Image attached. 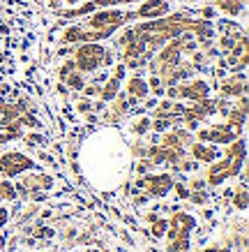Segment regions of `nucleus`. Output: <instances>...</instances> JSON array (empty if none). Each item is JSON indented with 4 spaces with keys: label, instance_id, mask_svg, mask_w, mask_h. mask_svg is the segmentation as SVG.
Listing matches in <instances>:
<instances>
[{
    "label": "nucleus",
    "instance_id": "dca6fc26",
    "mask_svg": "<svg viewBox=\"0 0 249 252\" xmlns=\"http://www.w3.org/2000/svg\"><path fill=\"white\" fill-rule=\"evenodd\" d=\"M189 197H192V201H194V204H203V201H205V192H196V194H189Z\"/></svg>",
    "mask_w": 249,
    "mask_h": 252
},
{
    "label": "nucleus",
    "instance_id": "f8f14e48",
    "mask_svg": "<svg viewBox=\"0 0 249 252\" xmlns=\"http://www.w3.org/2000/svg\"><path fill=\"white\" fill-rule=\"evenodd\" d=\"M148 127H150V121L143 116V118H138V121L132 125V132H136V134H145V132H148Z\"/></svg>",
    "mask_w": 249,
    "mask_h": 252
},
{
    "label": "nucleus",
    "instance_id": "6e6552de",
    "mask_svg": "<svg viewBox=\"0 0 249 252\" xmlns=\"http://www.w3.org/2000/svg\"><path fill=\"white\" fill-rule=\"evenodd\" d=\"M120 79H122V67L115 72V77L111 79V84H106V88L102 91V97H104V99H113L115 97V91H118V86H120Z\"/></svg>",
    "mask_w": 249,
    "mask_h": 252
},
{
    "label": "nucleus",
    "instance_id": "6ab92c4d",
    "mask_svg": "<svg viewBox=\"0 0 249 252\" xmlns=\"http://www.w3.org/2000/svg\"><path fill=\"white\" fill-rule=\"evenodd\" d=\"M166 127H168V121H157V123H155V130H157V132L166 130Z\"/></svg>",
    "mask_w": 249,
    "mask_h": 252
},
{
    "label": "nucleus",
    "instance_id": "ddd939ff",
    "mask_svg": "<svg viewBox=\"0 0 249 252\" xmlns=\"http://www.w3.org/2000/svg\"><path fill=\"white\" fill-rule=\"evenodd\" d=\"M168 229V220H155V227H152V234L155 236H164V231Z\"/></svg>",
    "mask_w": 249,
    "mask_h": 252
},
{
    "label": "nucleus",
    "instance_id": "9b49d317",
    "mask_svg": "<svg viewBox=\"0 0 249 252\" xmlns=\"http://www.w3.org/2000/svg\"><path fill=\"white\" fill-rule=\"evenodd\" d=\"M242 2H245V0H242ZM242 2H238V0H224V2H219V7L231 12V14H238L242 9Z\"/></svg>",
    "mask_w": 249,
    "mask_h": 252
},
{
    "label": "nucleus",
    "instance_id": "7ed1b4c3",
    "mask_svg": "<svg viewBox=\"0 0 249 252\" xmlns=\"http://www.w3.org/2000/svg\"><path fill=\"white\" fill-rule=\"evenodd\" d=\"M138 188H145L148 192H152V194H157V197H162V194H166V192L171 190V176H148L145 181H138Z\"/></svg>",
    "mask_w": 249,
    "mask_h": 252
},
{
    "label": "nucleus",
    "instance_id": "f3484780",
    "mask_svg": "<svg viewBox=\"0 0 249 252\" xmlns=\"http://www.w3.org/2000/svg\"><path fill=\"white\" fill-rule=\"evenodd\" d=\"M7 218H9L7 208H5V206H0V227H2V224H5V222H7Z\"/></svg>",
    "mask_w": 249,
    "mask_h": 252
},
{
    "label": "nucleus",
    "instance_id": "20e7f679",
    "mask_svg": "<svg viewBox=\"0 0 249 252\" xmlns=\"http://www.w3.org/2000/svg\"><path fill=\"white\" fill-rule=\"evenodd\" d=\"M180 91V97H192V99H205L208 97V84L205 81H201V79H196V81H192L189 86H182V88H178Z\"/></svg>",
    "mask_w": 249,
    "mask_h": 252
},
{
    "label": "nucleus",
    "instance_id": "2eb2a0df",
    "mask_svg": "<svg viewBox=\"0 0 249 252\" xmlns=\"http://www.w3.org/2000/svg\"><path fill=\"white\" fill-rule=\"evenodd\" d=\"M238 201H240V206H238V208H242V211H245V208H247V190H245V188L240 190V197L235 194V204H238Z\"/></svg>",
    "mask_w": 249,
    "mask_h": 252
},
{
    "label": "nucleus",
    "instance_id": "423d86ee",
    "mask_svg": "<svg viewBox=\"0 0 249 252\" xmlns=\"http://www.w3.org/2000/svg\"><path fill=\"white\" fill-rule=\"evenodd\" d=\"M192 155L201 162H212L217 158V151H215V146H201V144H194L192 146Z\"/></svg>",
    "mask_w": 249,
    "mask_h": 252
},
{
    "label": "nucleus",
    "instance_id": "f03ea898",
    "mask_svg": "<svg viewBox=\"0 0 249 252\" xmlns=\"http://www.w3.org/2000/svg\"><path fill=\"white\" fill-rule=\"evenodd\" d=\"M99 56H104V51H102V46H83V49H79V54H76V63H79V67L85 69V72H90V69H95L99 65Z\"/></svg>",
    "mask_w": 249,
    "mask_h": 252
},
{
    "label": "nucleus",
    "instance_id": "39448f33",
    "mask_svg": "<svg viewBox=\"0 0 249 252\" xmlns=\"http://www.w3.org/2000/svg\"><path fill=\"white\" fill-rule=\"evenodd\" d=\"M166 9H168V5H166V2H162V0H150V2L141 5V9H138V16H148V19H152V16L166 14Z\"/></svg>",
    "mask_w": 249,
    "mask_h": 252
},
{
    "label": "nucleus",
    "instance_id": "a211bd4d",
    "mask_svg": "<svg viewBox=\"0 0 249 252\" xmlns=\"http://www.w3.org/2000/svg\"><path fill=\"white\" fill-rule=\"evenodd\" d=\"M178 197H182V199H187V197H189V190L185 188V185H178Z\"/></svg>",
    "mask_w": 249,
    "mask_h": 252
},
{
    "label": "nucleus",
    "instance_id": "9d476101",
    "mask_svg": "<svg viewBox=\"0 0 249 252\" xmlns=\"http://www.w3.org/2000/svg\"><path fill=\"white\" fill-rule=\"evenodd\" d=\"M238 91H240L238 77H233L231 81H224V84H221V93H224V95H238Z\"/></svg>",
    "mask_w": 249,
    "mask_h": 252
},
{
    "label": "nucleus",
    "instance_id": "f257e3e1",
    "mask_svg": "<svg viewBox=\"0 0 249 252\" xmlns=\"http://www.w3.org/2000/svg\"><path fill=\"white\" fill-rule=\"evenodd\" d=\"M32 167V160H28L21 153H5L0 158V176H16Z\"/></svg>",
    "mask_w": 249,
    "mask_h": 252
},
{
    "label": "nucleus",
    "instance_id": "4468645a",
    "mask_svg": "<svg viewBox=\"0 0 249 252\" xmlns=\"http://www.w3.org/2000/svg\"><path fill=\"white\" fill-rule=\"evenodd\" d=\"M67 84L74 88V91H83L85 86H83V77L81 74H72V77H67Z\"/></svg>",
    "mask_w": 249,
    "mask_h": 252
},
{
    "label": "nucleus",
    "instance_id": "aec40b11",
    "mask_svg": "<svg viewBox=\"0 0 249 252\" xmlns=\"http://www.w3.org/2000/svg\"><path fill=\"white\" fill-rule=\"evenodd\" d=\"M168 97H180V91H178V88H168Z\"/></svg>",
    "mask_w": 249,
    "mask_h": 252
},
{
    "label": "nucleus",
    "instance_id": "1a4fd4ad",
    "mask_svg": "<svg viewBox=\"0 0 249 252\" xmlns=\"http://www.w3.org/2000/svg\"><path fill=\"white\" fill-rule=\"evenodd\" d=\"M26 183L30 185L32 190H35V188H39V190H49V188H53L51 176H42V174H39V176H30Z\"/></svg>",
    "mask_w": 249,
    "mask_h": 252
},
{
    "label": "nucleus",
    "instance_id": "0eeeda50",
    "mask_svg": "<svg viewBox=\"0 0 249 252\" xmlns=\"http://www.w3.org/2000/svg\"><path fill=\"white\" fill-rule=\"evenodd\" d=\"M127 93L129 95H134V97H143V95H148V84H145V79L132 77L127 81Z\"/></svg>",
    "mask_w": 249,
    "mask_h": 252
}]
</instances>
